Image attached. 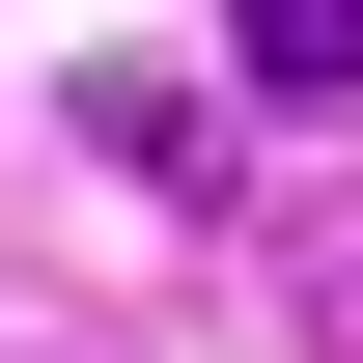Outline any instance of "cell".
I'll use <instances>...</instances> for the list:
<instances>
[{"label": "cell", "instance_id": "6da1fadb", "mask_svg": "<svg viewBox=\"0 0 363 363\" xmlns=\"http://www.w3.org/2000/svg\"><path fill=\"white\" fill-rule=\"evenodd\" d=\"M252 84H363V0H252Z\"/></svg>", "mask_w": 363, "mask_h": 363}]
</instances>
